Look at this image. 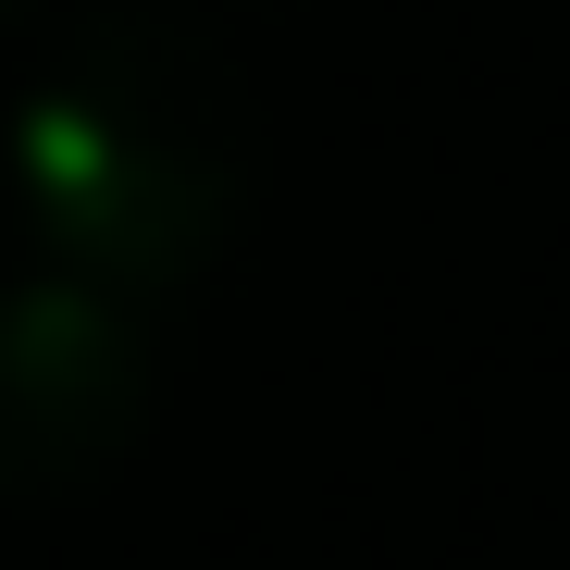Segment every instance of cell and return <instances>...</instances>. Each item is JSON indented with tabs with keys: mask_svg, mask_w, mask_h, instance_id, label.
I'll list each match as a JSON object with an SVG mask.
<instances>
[{
	"mask_svg": "<svg viewBox=\"0 0 570 570\" xmlns=\"http://www.w3.org/2000/svg\"><path fill=\"white\" fill-rule=\"evenodd\" d=\"M0 174L62 273L125 298L212 273L261 199V87L224 38L174 13H87L26 75Z\"/></svg>",
	"mask_w": 570,
	"mask_h": 570,
	"instance_id": "cell-1",
	"label": "cell"
},
{
	"mask_svg": "<svg viewBox=\"0 0 570 570\" xmlns=\"http://www.w3.org/2000/svg\"><path fill=\"white\" fill-rule=\"evenodd\" d=\"M38 13H50V0H0V26H38Z\"/></svg>",
	"mask_w": 570,
	"mask_h": 570,
	"instance_id": "cell-3",
	"label": "cell"
},
{
	"mask_svg": "<svg viewBox=\"0 0 570 570\" xmlns=\"http://www.w3.org/2000/svg\"><path fill=\"white\" fill-rule=\"evenodd\" d=\"M161 410V335L100 273H13L0 285V509L87 497L137 459Z\"/></svg>",
	"mask_w": 570,
	"mask_h": 570,
	"instance_id": "cell-2",
	"label": "cell"
}]
</instances>
